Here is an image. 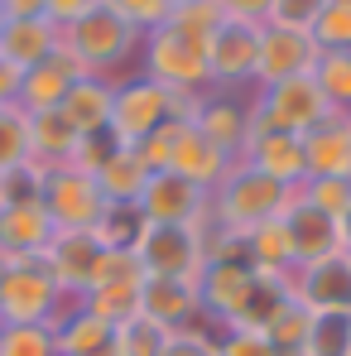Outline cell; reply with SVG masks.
<instances>
[{"mask_svg":"<svg viewBox=\"0 0 351 356\" xmlns=\"http://www.w3.org/2000/svg\"><path fill=\"white\" fill-rule=\"evenodd\" d=\"M140 29L125 24L116 10L101 0L92 5L82 19L63 24V58H72V67L82 77H106V82H120L125 72H135V58H140Z\"/></svg>","mask_w":351,"mask_h":356,"instance_id":"cell-1","label":"cell"},{"mask_svg":"<svg viewBox=\"0 0 351 356\" xmlns=\"http://www.w3.org/2000/svg\"><path fill=\"white\" fill-rule=\"evenodd\" d=\"M202 97H174L169 87L149 82L145 72H125L116 82V102H111V125L106 135L116 140L120 149H140L159 125L169 120H193V106Z\"/></svg>","mask_w":351,"mask_h":356,"instance_id":"cell-2","label":"cell"},{"mask_svg":"<svg viewBox=\"0 0 351 356\" xmlns=\"http://www.w3.org/2000/svg\"><path fill=\"white\" fill-rule=\"evenodd\" d=\"M72 303H82V294H67L39 255L0 265V327H24V323L54 327Z\"/></svg>","mask_w":351,"mask_h":356,"instance_id":"cell-3","label":"cell"},{"mask_svg":"<svg viewBox=\"0 0 351 356\" xmlns=\"http://www.w3.org/2000/svg\"><path fill=\"white\" fill-rule=\"evenodd\" d=\"M135 72H145L149 82L169 87L174 97H207L212 92V72H207V44H193L174 29H149L140 39V58Z\"/></svg>","mask_w":351,"mask_h":356,"instance_id":"cell-4","label":"cell"},{"mask_svg":"<svg viewBox=\"0 0 351 356\" xmlns=\"http://www.w3.org/2000/svg\"><path fill=\"white\" fill-rule=\"evenodd\" d=\"M289 188H279L275 178L255 174L250 164H240L236 159L231 174L217 183V193L207 197V207L217 212V222L227 227V232H236V236H245V232H255L260 222H275L284 207H289Z\"/></svg>","mask_w":351,"mask_h":356,"instance_id":"cell-5","label":"cell"},{"mask_svg":"<svg viewBox=\"0 0 351 356\" xmlns=\"http://www.w3.org/2000/svg\"><path fill=\"white\" fill-rule=\"evenodd\" d=\"M332 116L318 77H293L275 87L250 92V130H284V135H308L318 120Z\"/></svg>","mask_w":351,"mask_h":356,"instance_id":"cell-6","label":"cell"},{"mask_svg":"<svg viewBox=\"0 0 351 356\" xmlns=\"http://www.w3.org/2000/svg\"><path fill=\"white\" fill-rule=\"evenodd\" d=\"M255 54H260V24L227 19V24L207 39V72H212V92L250 97V92H255Z\"/></svg>","mask_w":351,"mask_h":356,"instance_id":"cell-7","label":"cell"},{"mask_svg":"<svg viewBox=\"0 0 351 356\" xmlns=\"http://www.w3.org/2000/svg\"><path fill=\"white\" fill-rule=\"evenodd\" d=\"M255 284H260V270H255L245 255L202 265V275H197V303H202V318H207L217 332L231 327L236 318L245 313V303H250V294H255Z\"/></svg>","mask_w":351,"mask_h":356,"instance_id":"cell-8","label":"cell"},{"mask_svg":"<svg viewBox=\"0 0 351 356\" xmlns=\"http://www.w3.org/2000/svg\"><path fill=\"white\" fill-rule=\"evenodd\" d=\"M49 222L58 232H92V222L101 217V193H97V178L72 169V164H58V169H44V193H39Z\"/></svg>","mask_w":351,"mask_h":356,"instance_id":"cell-9","label":"cell"},{"mask_svg":"<svg viewBox=\"0 0 351 356\" xmlns=\"http://www.w3.org/2000/svg\"><path fill=\"white\" fill-rule=\"evenodd\" d=\"M135 260L149 280H197L202 275V250H197L193 227L145 222V232L135 241Z\"/></svg>","mask_w":351,"mask_h":356,"instance_id":"cell-10","label":"cell"},{"mask_svg":"<svg viewBox=\"0 0 351 356\" xmlns=\"http://www.w3.org/2000/svg\"><path fill=\"white\" fill-rule=\"evenodd\" d=\"M318 44L303 29H279V24H260V54H255V87H275L293 77H313L318 67Z\"/></svg>","mask_w":351,"mask_h":356,"instance_id":"cell-11","label":"cell"},{"mask_svg":"<svg viewBox=\"0 0 351 356\" xmlns=\"http://www.w3.org/2000/svg\"><path fill=\"white\" fill-rule=\"evenodd\" d=\"M289 294L313 313H347L351 308V255L332 250L323 260H308L289 275Z\"/></svg>","mask_w":351,"mask_h":356,"instance_id":"cell-12","label":"cell"},{"mask_svg":"<svg viewBox=\"0 0 351 356\" xmlns=\"http://www.w3.org/2000/svg\"><path fill=\"white\" fill-rule=\"evenodd\" d=\"M240 164H250L255 174L275 178L279 188L298 193L308 183V159H303V135H284V130H250Z\"/></svg>","mask_w":351,"mask_h":356,"instance_id":"cell-13","label":"cell"},{"mask_svg":"<svg viewBox=\"0 0 351 356\" xmlns=\"http://www.w3.org/2000/svg\"><path fill=\"white\" fill-rule=\"evenodd\" d=\"M193 130L202 140H212L227 159H240L245 140H250V97H231V92H207L193 106Z\"/></svg>","mask_w":351,"mask_h":356,"instance_id":"cell-14","label":"cell"},{"mask_svg":"<svg viewBox=\"0 0 351 356\" xmlns=\"http://www.w3.org/2000/svg\"><path fill=\"white\" fill-rule=\"evenodd\" d=\"M140 217L145 222H164V227H188L202 207H207V193L202 188H193L188 178L178 174H149V183H145V193H140Z\"/></svg>","mask_w":351,"mask_h":356,"instance_id":"cell-15","label":"cell"},{"mask_svg":"<svg viewBox=\"0 0 351 356\" xmlns=\"http://www.w3.org/2000/svg\"><path fill=\"white\" fill-rule=\"evenodd\" d=\"M140 318H149V323L164 327V332L207 323V318H202V303H197V280H149V275H145Z\"/></svg>","mask_w":351,"mask_h":356,"instance_id":"cell-16","label":"cell"},{"mask_svg":"<svg viewBox=\"0 0 351 356\" xmlns=\"http://www.w3.org/2000/svg\"><path fill=\"white\" fill-rule=\"evenodd\" d=\"M236 159H227L212 140H202L197 130H193V120H183L178 125V140H174V154H169V174L188 178L193 188H202L207 197L217 193V183L231 174Z\"/></svg>","mask_w":351,"mask_h":356,"instance_id":"cell-17","label":"cell"},{"mask_svg":"<svg viewBox=\"0 0 351 356\" xmlns=\"http://www.w3.org/2000/svg\"><path fill=\"white\" fill-rule=\"evenodd\" d=\"M54 54H63V29L39 15V19H5L0 29V58L10 63L15 72H29L39 63H49Z\"/></svg>","mask_w":351,"mask_h":356,"instance_id":"cell-18","label":"cell"},{"mask_svg":"<svg viewBox=\"0 0 351 356\" xmlns=\"http://www.w3.org/2000/svg\"><path fill=\"white\" fill-rule=\"evenodd\" d=\"M303 159L308 178H347L351 183V116L332 111L303 135Z\"/></svg>","mask_w":351,"mask_h":356,"instance_id":"cell-19","label":"cell"},{"mask_svg":"<svg viewBox=\"0 0 351 356\" xmlns=\"http://www.w3.org/2000/svg\"><path fill=\"white\" fill-rule=\"evenodd\" d=\"M58 227L49 222L44 202H10L0 207V265L5 260H29V255H44V245Z\"/></svg>","mask_w":351,"mask_h":356,"instance_id":"cell-20","label":"cell"},{"mask_svg":"<svg viewBox=\"0 0 351 356\" xmlns=\"http://www.w3.org/2000/svg\"><path fill=\"white\" fill-rule=\"evenodd\" d=\"M284 227H289V241H293V255H298V265H308V260H323V255L342 250L337 217L318 212V207H313V202H303L298 193H293L289 207H284Z\"/></svg>","mask_w":351,"mask_h":356,"instance_id":"cell-21","label":"cell"},{"mask_svg":"<svg viewBox=\"0 0 351 356\" xmlns=\"http://www.w3.org/2000/svg\"><path fill=\"white\" fill-rule=\"evenodd\" d=\"M111 102H116V82H106V77H82L77 72V82L67 87V97L58 102V116L87 140V135H106V125H111Z\"/></svg>","mask_w":351,"mask_h":356,"instance_id":"cell-22","label":"cell"},{"mask_svg":"<svg viewBox=\"0 0 351 356\" xmlns=\"http://www.w3.org/2000/svg\"><path fill=\"white\" fill-rule=\"evenodd\" d=\"M97 255H101V245H97L92 232H54L39 260L49 265V275L58 280L67 294H82V289H87V275H92V265H97Z\"/></svg>","mask_w":351,"mask_h":356,"instance_id":"cell-23","label":"cell"},{"mask_svg":"<svg viewBox=\"0 0 351 356\" xmlns=\"http://www.w3.org/2000/svg\"><path fill=\"white\" fill-rule=\"evenodd\" d=\"M72 82H77V67H72V58L54 54L49 63H39V67H29V72L19 77V97H15V106H19L24 116L58 111V102L67 97V87H72Z\"/></svg>","mask_w":351,"mask_h":356,"instance_id":"cell-24","label":"cell"},{"mask_svg":"<svg viewBox=\"0 0 351 356\" xmlns=\"http://www.w3.org/2000/svg\"><path fill=\"white\" fill-rule=\"evenodd\" d=\"M240 250H245V260H250L260 275H284V280H289L293 270H298V255H293L284 212H279L275 222H260L255 232H245V236H240Z\"/></svg>","mask_w":351,"mask_h":356,"instance_id":"cell-25","label":"cell"},{"mask_svg":"<svg viewBox=\"0 0 351 356\" xmlns=\"http://www.w3.org/2000/svg\"><path fill=\"white\" fill-rule=\"evenodd\" d=\"M111 337H116V327L106 318H97L87 303H72L58 323H54L58 356H92V352H101V347H111Z\"/></svg>","mask_w":351,"mask_h":356,"instance_id":"cell-26","label":"cell"},{"mask_svg":"<svg viewBox=\"0 0 351 356\" xmlns=\"http://www.w3.org/2000/svg\"><path fill=\"white\" fill-rule=\"evenodd\" d=\"M82 135L58 116V111H44V116H29V164L39 169H58V164H72Z\"/></svg>","mask_w":351,"mask_h":356,"instance_id":"cell-27","label":"cell"},{"mask_svg":"<svg viewBox=\"0 0 351 356\" xmlns=\"http://www.w3.org/2000/svg\"><path fill=\"white\" fill-rule=\"evenodd\" d=\"M97 193H101V202H116V207H135L140 202V193H145V183H149V164L135 154V149H116L101 169H97Z\"/></svg>","mask_w":351,"mask_h":356,"instance_id":"cell-28","label":"cell"},{"mask_svg":"<svg viewBox=\"0 0 351 356\" xmlns=\"http://www.w3.org/2000/svg\"><path fill=\"white\" fill-rule=\"evenodd\" d=\"M140 289H145V270L135 250H101L82 294H140Z\"/></svg>","mask_w":351,"mask_h":356,"instance_id":"cell-29","label":"cell"},{"mask_svg":"<svg viewBox=\"0 0 351 356\" xmlns=\"http://www.w3.org/2000/svg\"><path fill=\"white\" fill-rule=\"evenodd\" d=\"M308 327H313V308H303V303L289 294L279 308H275V318H270L260 332H265V342L275 347V356H303Z\"/></svg>","mask_w":351,"mask_h":356,"instance_id":"cell-30","label":"cell"},{"mask_svg":"<svg viewBox=\"0 0 351 356\" xmlns=\"http://www.w3.org/2000/svg\"><path fill=\"white\" fill-rule=\"evenodd\" d=\"M140 232H145L140 207H116V202H106V207H101V217L92 222V236H97L101 250H135Z\"/></svg>","mask_w":351,"mask_h":356,"instance_id":"cell-31","label":"cell"},{"mask_svg":"<svg viewBox=\"0 0 351 356\" xmlns=\"http://www.w3.org/2000/svg\"><path fill=\"white\" fill-rule=\"evenodd\" d=\"M222 24H227V15L217 10V0H188V5H174L169 19H164V29H174V34L193 39V44H207Z\"/></svg>","mask_w":351,"mask_h":356,"instance_id":"cell-32","label":"cell"},{"mask_svg":"<svg viewBox=\"0 0 351 356\" xmlns=\"http://www.w3.org/2000/svg\"><path fill=\"white\" fill-rule=\"evenodd\" d=\"M303 356H351V318L347 313H313Z\"/></svg>","mask_w":351,"mask_h":356,"instance_id":"cell-33","label":"cell"},{"mask_svg":"<svg viewBox=\"0 0 351 356\" xmlns=\"http://www.w3.org/2000/svg\"><path fill=\"white\" fill-rule=\"evenodd\" d=\"M323 97L332 111L351 116V54H318V67H313Z\"/></svg>","mask_w":351,"mask_h":356,"instance_id":"cell-34","label":"cell"},{"mask_svg":"<svg viewBox=\"0 0 351 356\" xmlns=\"http://www.w3.org/2000/svg\"><path fill=\"white\" fill-rule=\"evenodd\" d=\"M308 34L323 54H351V0H327Z\"/></svg>","mask_w":351,"mask_h":356,"instance_id":"cell-35","label":"cell"},{"mask_svg":"<svg viewBox=\"0 0 351 356\" xmlns=\"http://www.w3.org/2000/svg\"><path fill=\"white\" fill-rule=\"evenodd\" d=\"M29 164V116L19 106H0V174Z\"/></svg>","mask_w":351,"mask_h":356,"instance_id":"cell-36","label":"cell"},{"mask_svg":"<svg viewBox=\"0 0 351 356\" xmlns=\"http://www.w3.org/2000/svg\"><path fill=\"white\" fill-rule=\"evenodd\" d=\"M0 356H58L49 323H24V327H0Z\"/></svg>","mask_w":351,"mask_h":356,"instance_id":"cell-37","label":"cell"},{"mask_svg":"<svg viewBox=\"0 0 351 356\" xmlns=\"http://www.w3.org/2000/svg\"><path fill=\"white\" fill-rule=\"evenodd\" d=\"M164 327H154L149 318H125L116 327V347H120V356H164Z\"/></svg>","mask_w":351,"mask_h":356,"instance_id":"cell-38","label":"cell"},{"mask_svg":"<svg viewBox=\"0 0 351 356\" xmlns=\"http://www.w3.org/2000/svg\"><path fill=\"white\" fill-rule=\"evenodd\" d=\"M298 197L313 202V207L327 212V217H342L347 202H351V183H347V178H308V183L298 188Z\"/></svg>","mask_w":351,"mask_h":356,"instance_id":"cell-39","label":"cell"},{"mask_svg":"<svg viewBox=\"0 0 351 356\" xmlns=\"http://www.w3.org/2000/svg\"><path fill=\"white\" fill-rule=\"evenodd\" d=\"M164 356H217V327H212V323L174 327V332L164 337Z\"/></svg>","mask_w":351,"mask_h":356,"instance_id":"cell-40","label":"cell"},{"mask_svg":"<svg viewBox=\"0 0 351 356\" xmlns=\"http://www.w3.org/2000/svg\"><path fill=\"white\" fill-rule=\"evenodd\" d=\"M39 193H44V169L39 164L5 169V178H0V207H10V202H39Z\"/></svg>","mask_w":351,"mask_h":356,"instance_id":"cell-41","label":"cell"},{"mask_svg":"<svg viewBox=\"0 0 351 356\" xmlns=\"http://www.w3.org/2000/svg\"><path fill=\"white\" fill-rule=\"evenodd\" d=\"M323 5H327V0H270L265 24H279V29H303V34H308V29L318 24Z\"/></svg>","mask_w":351,"mask_h":356,"instance_id":"cell-42","label":"cell"},{"mask_svg":"<svg viewBox=\"0 0 351 356\" xmlns=\"http://www.w3.org/2000/svg\"><path fill=\"white\" fill-rule=\"evenodd\" d=\"M106 5L116 10L125 24H135L140 34H149V29H159L169 19V0H106Z\"/></svg>","mask_w":351,"mask_h":356,"instance_id":"cell-43","label":"cell"},{"mask_svg":"<svg viewBox=\"0 0 351 356\" xmlns=\"http://www.w3.org/2000/svg\"><path fill=\"white\" fill-rule=\"evenodd\" d=\"M217 356H275L260 327H222L217 332Z\"/></svg>","mask_w":351,"mask_h":356,"instance_id":"cell-44","label":"cell"},{"mask_svg":"<svg viewBox=\"0 0 351 356\" xmlns=\"http://www.w3.org/2000/svg\"><path fill=\"white\" fill-rule=\"evenodd\" d=\"M120 145L111 140V135H87L82 145H77V154H72V169H82V174H97L111 154H116Z\"/></svg>","mask_w":351,"mask_h":356,"instance_id":"cell-45","label":"cell"},{"mask_svg":"<svg viewBox=\"0 0 351 356\" xmlns=\"http://www.w3.org/2000/svg\"><path fill=\"white\" fill-rule=\"evenodd\" d=\"M217 10L227 19H245V24H265L270 15V0H217Z\"/></svg>","mask_w":351,"mask_h":356,"instance_id":"cell-46","label":"cell"},{"mask_svg":"<svg viewBox=\"0 0 351 356\" xmlns=\"http://www.w3.org/2000/svg\"><path fill=\"white\" fill-rule=\"evenodd\" d=\"M92 5H101V0H44V15H49V19H54V24L63 29V24L82 19V15H87Z\"/></svg>","mask_w":351,"mask_h":356,"instance_id":"cell-47","label":"cell"},{"mask_svg":"<svg viewBox=\"0 0 351 356\" xmlns=\"http://www.w3.org/2000/svg\"><path fill=\"white\" fill-rule=\"evenodd\" d=\"M0 15L5 19H39L44 15V0H0Z\"/></svg>","mask_w":351,"mask_h":356,"instance_id":"cell-48","label":"cell"},{"mask_svg":"<svg viewBox=\"0 0 351 356\" xmlns=\"http://www.w3.org/2000/svg\"><path fill=\"white\" fill-rule=\"evenodd\" d=\"M19 77H24V72H15L10 63L0 58V106H15V97H19Z\"/></svg>","mask_w":351,"mask_h":356,"instance_id":"cell-49","label":"cell"},{"mask_svg":"<svg viewBox=\"0 0 351 356\" xmlns=\"http://www.w3.org/2000/svg\"><path fill=\"white\" fill-rule=\"evenodd\" d=\"M337 232H342V250L351 255V202H347V212L337 217Z\"/></svg>","mask_w":351,"mask_h":356,"instance_id":"cell-50","label":"cell"},{"mask_svg":"<svg viewBox=\"0 0 351 356\" xmlns=\"http://www.w3.org/2000/svg\"><path fill=\"white\" fill-rule=\"evenodd\" d=\"M92 356H120V347H116V337H111V347H101V352H92Z\"/></svg>","mask_w":351,"mask_h":356,"instance_id":"cell-51","label":"cell"},{"mask_svg":"<svg viewBox=\"0 0 351 356\" xmlns=\"http://www.w3.org/2000/svg\"><path fill=\"white\" fill-rule=\"evenodd\" d=\"M174 5H188V0H169V10H174Z\"/></svg>","mask_w":351,"mask_h":356,"instance_id":"cell-52","label":"cell"},{"mask_svg":"<svg viewBox=\"0 0 351 356\" xmlns=\"http://www.w3.org/2000/svg\"><path fill=\"white\" fill-rule=\"evenodd\" d=\"M0 29H5V15H0Z\"/></svg>","mask_w":351,"mask_h":356,"instance_id":"cell-53","label":"cell"},{"mask_svg":"<svg viewBox=\"0 0 351 356\" xmlns=\"http://www.w3.org/2000/svg\"><path fill=\"white\" fill-rule=\"evenodd\" d=\"M347 318H351V308H347Z\"/></svg>","mask_w":351,"mask_h":356,"instance_id":"cell-54","label":"cell"},{"mask_svg":"<svg viewBox=\"0 0 351 356\" xmlns=\"http://www.w3.org/2000/svg\"><path fill=\"white\" fill-rule=\"evenodd\" d=\"M0 178H5V174H0Z\"/></svg>","mask_w":351,"mask_h":356,"instance_id":"cell-55","label":"cell"}]
</instances>
